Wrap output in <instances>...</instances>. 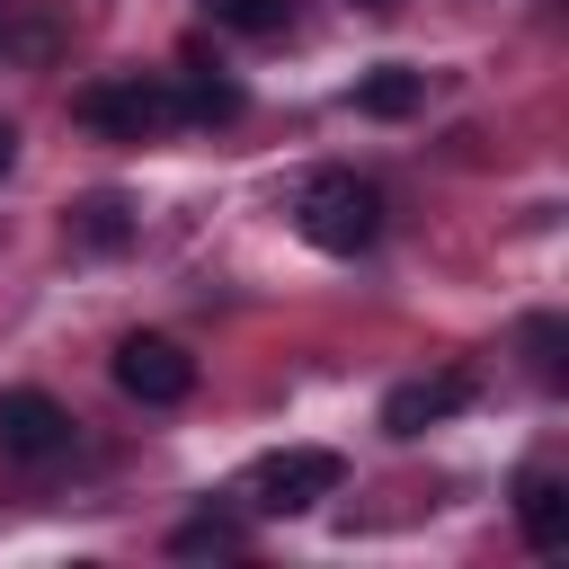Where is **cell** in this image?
Returning <instances> with one entry per match:
<instances>
[{
    "label": "cell",
    "mask_w": 569,
    "mask_h": 569,
    "mask_svg": "<svg viewBox=\"0 0 569 569\" xmlns=\"http://www.w3.org/2000/svg\"><path fill=\"white\" fill-rule=\"evenodd\" d=\"M293 222H302L311 249H329V258H365V249L382 240V196H373L356 169H311L302 196H293Z\"/></svg>",
    "instance_id": "1"
},
{
    "label": "cell",
    "mask_w": 569,
    "mask_h": 569,
    "mask_svg": "<svg viewBox=\"0 0 569 569\" xmlns=\"http://www.w3.org/2000/svg\"><path fill=\"white\" fill-rule=\"evenodd\" d=\"M338 489H347V453H329V445H284V453H267L249 471V507L258 516H302V507H320Z\"/></svg>",
    "instance_id": "2"
},
{
    "label": "cell",
    "mask_w": 569,
    "mask_h": 569,
    "mask_svg": "<svg viewBox=\"0 0 569 569\" xmlns=\"http://www.w3.org/2000/svg\"><path fill=\"white\" fill-rule=\"evenodd\" d=\"M116 391L142 400V409H178L196 391V356L160 329H133V338H116Z\"/></svg>",
    "instance_id": "3"
},
{
    "label": "cell",
    "mask_w": 569,
    "mask_h": 569,
    "mask_svg": "<svg viewBox=\"0 0 569 569\" xmlns=\"http://www.w3.org/2000/svg\"><path fill=\"white\" fill-rule=\"evenodd\" d=\"M80 124L89 133H116V142H142V133H160V124H178V107H169V80H98V89H80Z\"/></svg>",
    "instance_id": "4"
},
{
    "label": "cell",
    "mask_w": 569,
    "mask_h": 569,
    "mask_svg": "<svg viewBox=\"0 0 569 569\" xmlns=\"http://www.w3.org/2000/svg\"><path fill=\"white\" fill-rule=\"evenodd\" d=\"M62 453H71V409L53 391H0V462L44 471Z\"/></svg>",
    "instance_id": "5"
},
{
    "label": "cell",
    "mask_w": 569,
    "mask_h": 569,
    "mask_svg": "<svg viewBox=\"0 0 569 569\" xmlns=\"http://www.w3.org/2000/svg\"><path fill=\"white\" fill-rule=\"evenodd\" d=\"M471 391H480V382H471V365H445V373L391 382V400H382V436H427V427H436V418H453Z\"/></svg>",
    "instance_id": "6"
},
{
    "label": "cell",
    "mask_w": 569,
    "mask_h": 569,
    "mask_svg": "<svg viewBox=\"0 0 569 569\" xmlns=\"http://www.w3.org/2000/svg\"><path fill=\"white\" fill-rule=\"evenodd\" d=\"M516 525L533 551H569V480L551 462H525L516 471Z\"/></svg>",
    "instance_id": "7"
},
{
    "label": "cell",
    "mask_w": 569,
    "mask_h": 569,
    "mask_svg": "<svg viewBox=\"0 0 569 569\" xmlns=\"http://www.w3.org/2000/svg\"><path fill=\"white\" fill-rule=\"evenodd\" d=\"M169 107H178L187 124H231V116H240V80H222V71L187 62V71L169 80Z\"/></svg>",
    "instance_id": "8"
},
{
    "label": "cell",
    "mask_w": 569,
    "mask_h": 569,
    "mask_svg": "<svg viewBox=\"0 0 569 569\" xmlns=\"http://www.w3.org/2000/svg\"><path fill=\"white\" fill-rule=\"evenodd\" d=\"M418 98H427V71H409V62H382V71L356 80V107L365 116H418Z\"/></svg>",
    "instance_id": "9"
},
{
    "label": "cell",
    "mask_w": 569,
    "mask_h": 569,
    "mask_svg": "<svg viewBox=\"0 0 569 569\" xmlns=\"http://www.w3.org/2000/svg\"><path fill=\"white\" fill-rule=\"evenodd\" d=\"M525 365H533L542 391L569 382V320H560V311H533V320H525Z\"/></svg>",
    "instance_id": "10"
},
{
    "label": "cell",
    "mask_w": 569,
    "mask_h": 569,
    "mask_svg": "<svg viewBox=\"0 0 569 569\" xmlns=\"http://www.w3.org/2000/svg\"><path fill=\"white\" fill-rule=\"evenodd\" d=\"M71 240H80V249H124V240H133L124 196H80V204H71Z\"/></svg>",
    "instance_id": "11"
},
{
    "label": "cell",
    "mask_w": 569,
    "mask_h": 569,
    "mask_svg": "<svg viewBox=\"0 0 569 569\" xmlns=\"http://www.w3.org/2000/svg\"><path fill=\"white\" fill-rule=\"evenodd\" d=\"M240 542H249V525H240V516H213V507H204V516H187V525L169 533V551H178V560H204V551H240Z\"/></svg>",
    "instance_id": "12"
},
{
    "label": "cell",
    "mask_w": 569,
    "mask_h": 569,
    "mask_svg": "<svg viewBox=\"0 0 569 569\" xmlns=\"http://www.w3.org/2000/svg\"><path fill=\"white\" fill-rule=\"evenodd\" d=\"M204 18L231 27V36H276L293 18V0H204Z\"/></svg>",
    "instance_id": "13"
},
{
    "label": "cell",
    "mask_w": 569,
    "mask_h": 569,
    "mask_svg": "<svg viewBox=\"0 0 569 569\" xmlns=\"http://www.w3.org/2000/svg\"><path fill=\"white\" fill-rule=\"evenodd\" d=\"M9 160H18V124L0 116V178H9Z\"/></svg>",
    "instance_id": "14"
},
{
    "label": "cell",
    "mask_w": 569,
    "mask_h": 569,
    "mask_svg": "<svg viewBox=\"0 0 569 569\" xmlns=\"http://www.w3.org/2000/svg\"><path fill=\"white\" fill-rule=\"evenodd\" d=\"M356 9H373V18H382V9H400V0H356Z\"/></svg>",
    "instance_id": "15"
}]
</instances>
